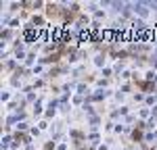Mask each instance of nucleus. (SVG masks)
I'll list each match as a JSON object with an SVG mask.
<instances>
[{
    "label": "nucleus",
    "instance_id": "1",
    "mask_svg": "<svg viewBox=\"0 0 157 150\" xmlns=\"http://www.w3.org/2000/svg\"><path fill=\"white\" fill-rule=\"evenodd\" d=\"M132 138L136 140V142H140V138H143V131H140V127L138 129H134V134H132Z\"/></svg>",
    "mask_w": 157,
    "mask_h": 150
}]
</instances>
